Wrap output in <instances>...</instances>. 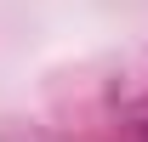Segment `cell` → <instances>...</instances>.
<instances>
[{"label":"cell","instance_id":"6da1fadb","mask_svg":"<svg viewBox=\"0 0 148 142\" xmlns=\"http://www.w3.org/2000/svg\"><path fill=\"white\" fill-rule=\"evenodd\" d=\"M125 137H131V142H148V102H137V108L125 114Z\"/></svg>","mask_w":148,"mask_h":142}]
</instances>
